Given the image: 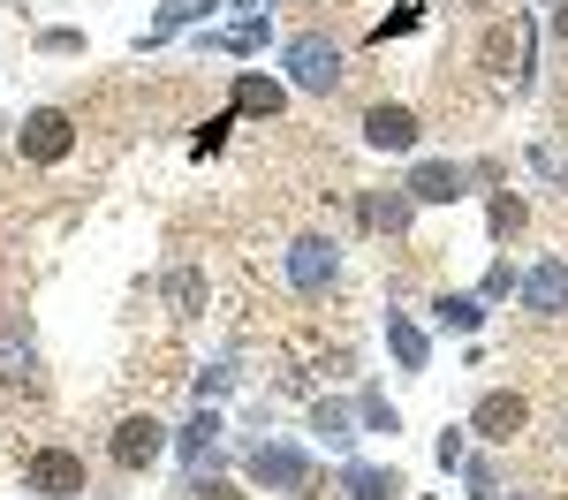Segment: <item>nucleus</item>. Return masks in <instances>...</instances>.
I'll return each instance as SVG.
<instances>
[{"label": "nucleus", "mask_w": 568, "mask_h": 500, "mask_svg": "<svg viewBox=\"0 0 568 500\" xmlns=\"http://www.w3.org/2000/svg\"><path fill=\"white\" fill-rule=\"evenodd\" d=\"M485 221H493V235L508 243V235H524L530 227V205L516 197V190H493V205H485Z\"/></svg>", "instance_id": "obj_16"}, {"label": "nucleus", "mask_w": 568, "mask_h": 500, "mask_svg": "<svg viewBox=\"0 0 568 500\" xmlns=\"http://www.w3.org/2000/svg\"><path fill=\"white\" fill-rule=\"evenodd\" d=\"M524 425H530V402L516 395V387H493V395H478V409H470V432L493 440V448H508Z\"/></svg>", "instance_id": "obj_4"}, {"label": "nucleus", "mask_w": 568, "mask_h": 500, "mask_svg": "<svg viewBox=\"0 0 568 500\" xmlns=\"http://www.w3.org/2000/svg\"><path fill=\"white\" fill-rule=\"evenodd\" d=\"M524 304L538 318H561L568 312V258H538V266L524 273Z\"/></svg>", "instance_id": "obj_8"}, {"label": "nucleus", "mask_w": 568, "mask_h": 500, "mask_svg": "<svg viewBox=\"0 0 568 500\" xmlns=\"http://www.w3.org/2000/svg\"><path fill=\"white\" fill-rule=\"evenodd\" d=\"M16 152H23L31 167H61V160L77 152V122H69V106H31L23 130H16Z\"/></svg>", "instance_id": "obj_1"}, {"label": "nucleus", "mask_w": 568, "mask_h": 500, "mask_svg": "<svg viewBox=\"0 0 568 500\" xmlns=\"http://www.w3.org/2000/svg\"><path fill=\"white\" fill-rule=\"evenodd\" d=\"M227 130H235V114H213V122H205V130L190 136V152H197V160H213L220 144H227Z\"/></svg>", "instance_id": "obj_26"}, {"label": "nucleus", "mask_w": 568, "mask_h": 500, "mask_svg": "<svg viewBox=\"0 0 568 500\" xmlns=\"http://www.w3.org/2000/svg\"><path fill=\"white\" fill-rule=\"evenodd\" d=\"M402 190H409L417 205H455V197H463V167H455V160H417V175L402 182Z\"/></svg>", "instance_id": "obj_10"}, {"label": "nucleus", "mask_w": 568, "mask_h": 500, "mask_svg": "<svg viewBox=\"0 0 568 500\" xmlns=\"http://www.w3.org/2000/svg\"><path fill=\"white\" fill-rule=\"evenodd\" d=\"M364 144H379V152H409V144H417V114L379 99V106L364 114Z\"/></svg>", "instance_id": "obj_9"}, {"label": "nucleus", "mask_w": 568, "mask_h": 500, "mask_svg": "<svg viewBox=\"0 0 568 500\" xmlns=\"http://www.w3.org/2000/svg\"><path fill=\"white\" fill-rule=\"evenodd\" d=\"M39 53H84V31H69V23L61 31H39Z\"/></svg>", "instance_id": "obj_28"}, {"label": "nucleus", "mask_w": 568, "mask_h": 500, "mask_svg": "<svg viewBox=\"0 0 568 500\" xmlns=\"http://www.w3.org/2000/svg\"><path fill=\"white\" fill-rule=\"evenodd\" d=\"M235 106H243V114H281L288 91L273 84V76H235Z\"/></svg>", "instance_id": "obj_14"}, {"label": "nucleus", "mask_w": 568, "mask_h": 500, "mask_svg": "<svg viewBox=\"0 0 568 500\" xmlns=\"http://www.w3.org/2000/svg\"><path fill=\"white\" fill-rule=\"evenodd\" d=\"M417 500H433V493H417Z\"/></svg>", "instance_id": "obj_36"}, {"label": "nucleus", "mask_w": 568, "mask_h": 500, "mask_svg": "<svg viewBox=\"0 0 568 500\" xmlns=\"http://www.w3.org/2000/svg\"><path fill=\"white\" fill-rule=\"evenodd\" d=\"M546 23H554V39L568 45V0H554V16H546Z\"/></svg>", "instance_id": "obj_32"}, {"label": "nucleus", "mask_w": 568, "mask_h": 500, "mask_svg": "<svg viewBox=\"0 0 568 500\" xmlns=\"http://www.w3.org/2000/svg\"><path fill=\"white\" fill-rule=\"evenodd\" d=\"M409 486L394 470H372V462H349V500H402Z\"/></svg>", "instance_id": "obj_13"}, {"label": "nucleus", "mask_w": 568, "mask_h": 500, "mask_svg": "<svg viewBox=\"0 0 568 500\" xmlns=\"http://www.w3.org/2000/svg\"><path fill=\"white\" fill-rule=\"evenodd\" d=\"M251 478H258V486H273V493H304V486H311V455L258 440V448H251Z\"/></svg>", "instance_id": "obj_6"}, {"label": "nucleus", "mask_w": 568, "mask_h": 500, "mask_svg": "<svg viewBox=\"0 0 568 500\" xmlns=\"http://www.w3.org/2000/svg\"><path fill=\"white\" fill-rule=\"evenodd\" d=\"M356 417H364V432H402V409H394L387 395H364V402H356Z\"/></svg>", "instance_id": "obj_22"}, {"label": "nucleus", "mask_w": 568, "mask_h": 500, "mask_svg": "<svg viewBox=\"0 0 568 500\" xmlns=\"http://www.w3.org/2000/svg\"><path fill=\"white\" fill-rule=\"evenodd\" d=\"M433 312H439V326H455V334H478L485 326V296H439Z\"/></svg>", "instance_id": "obj_18"}, {"label": "nucleus", "mask_w": 568, "mask_h": 500, "mask_svg": "<svg viewBox=\"0 0 568 500\" xmlns=\"http://www.w3.org/2000/svg\"><path fill=\"white\" fill-rule=\"evenodd\" d=\"M205 45H220V53H251V45H265V16H251V23H235V31H213Z\"/></svg>", "instance_id": "obj_20"}, {"label": "nucleus", "mask_w": 568, "mask_h": 500, "mask_svg": "<svg viewBox=\"0 0 568 500\" xmlns=\"http://www.w3.org/2000/svg\"><path fill=\"white\" fill-rule=\"evenodd\" d=\"M417 23H425V8H417V0H409V8H394L387 23H372V45H387V39H409V31H417Z\"/></svg>", "instance_id": "obj_23"}, {"label": "nucleus", "mask_w": 568, "mask_h": 500, "mask_svg": "<svg viewBox=\"0 0 568 500\" xmlns=\"http://www.w3.org/2000/svg\"><path fill=\"white\" fill-rule=\"evenodd\" d=\"M470 8H493V0H470Z\"/></svg>", "instance_id": "obj_35"}, {"label": "nucleus", "mask_w": 568, "mask_h": 500, "mask_svg": "<svg viewBox=\"0 0 568 500\" xmlns=\"http://www.w3.org/2000/svg\"><path fill=\"white\" fill-rule=\"evenodd\" d=\"M387 349H394V364H402V371H425V364H433V341H425V326H409L402 312H387Z\"/></svg>", "instance_id": "obj_12"}, {"label": "nucleus", "mask_w": 568, "mask_h": 500, "mask_svg": "<svg viewBox=\"0 0 568 500\" xmlns=\"http://www.w3.org/2000/svg\"><path fill=\"white\" fill-rule=\"evenodd\" d=\"M439 470H463V432H439Z\"/></svg>", "instance_id": "obj_31"}, {"label": "nucleus", "mask_w": 568, "mask_h": 500, "mask_svg": "<svg viewBox=\"0 0 568 500\" xmlns=\"http://www.w3.org/2000/svg\"><path fill=\"white\" fill-rule=\"evenodd\" d=\"M334 273H342V258H334V243H326V235L288 243V280H296L304 296H326V288H334Z\"/></svg>", "instance_id": "obj_7"}, {"label": "nucleus", "mask_w": 568, "mask_h": 500, "mask_svg": "<svg viewBox=\"0 0 568 500\" xmlns=\"http://www.w3.org/2000/svg\"><path fill=\"white\" fill-rule=\"evenodd\" d=\"M213 8H227V0H168V8H160V23L144 31V45H160L168 31H182V23H197V16H213Z\"/></svg>", "instance_id": "obj_15"}, {"label": "nucleus", "mask_w": 568, "mask_h": 500, "mask_svg": "<svg viewBox=\"0 0 568 500\" xmlns=\"http://www.w3.org/2000/svg\"><path fill=\"white\" fill-rule=\"evenodd\" d=\"M106 448H114V462H122V470H152V462H160V448H168V425H160L152 409H136V417H122V425H114V440H106Z\"/></svg>", "instance_id": "obj_5"}, {"label": "nucleus", "mask_w": 568, "mask_h": 500, "mask_svg": "<svg viewBox=\"0 0 568 500\" xmlns=\"http://www.w3.org/2000/svg\"><path fill=\"white\" fill-rule=\"evenodd\" d=\"M168 304H175L182 318H197V312H205V273H197V266H175V273H168Z\"/></svg>", "instance_id": "obj_17"}, {"label": "nucleus", "mask_w": 568, "mask_h": 500, "mask_svg": "<svg viewBox=\"0 0 568 500\" xmlns=\"http://www.w3.org/2000/svg\"><path fill=\"white\" fill-rule=\"evenodd\" d=\"M281 61H288V76H296L304 91H334L342 84V45H326L318 31H296Z\"/></svg>", "instance_id": "obj_3"}, {"label": "nucleus", "mask_w": 568, "mask_h": 500, "mask_svg": "<svg viewBox=\"0 0 568 500\" xmlns=\"http://www.w3.org/2000/svg\"><path fill=\"white\" fill-rule=\"evenodd\" d=\"M470 500H500V470L493 462H470Z\"/></svg>", "instance_id": "obj_29"}, {"label": "nucleus", "mask_w": 568, "mask_h": 500, "mask_svg": "<svg viewBox=\"0 0 568 500\" xmlns=\"http://www.w3.org/2000/svg\"><path fill=\"white\" fill-rule=\"evenodd\" d=\"M0 379H31V341L0 334Z\"/></svg>", "instance_id": "obj_25"}, {"label": "nucleus", "mask_w": 568, "mask_h": 500, "mask_svg": "<svg viewBox=\"0 0 568 500\" xmlns=\"http://www.w3.org/2000/svg\"><path fill=\"white\" fill-rule=\"evenodd\" d=\"M197 493H205V500H235V493H227V486H197Z\"/></svg>", "instance_id": "obj_33"}, {"label": "nucleus", "mask_w": 568, "mask_h": 500, "mask_svg": "<svg viewBox=\"0 0 568 500\" xmlns=\"http://www.w3.org/2000/svg\"><path fill=\"white\" fill-rule=\"evenodd\" d=\"M561 455H568V425H561Z\"/></svg>", "instance_id": "obj_34"}, {"label": "nucleus", "mask_w": 568, "mask_h": 500, "mask_svg": "<svg viewBox=\"0 0 568 500\" xmlns=\"http://www.w3.org/2000/svg\"><path fill=\"white\" fill-rule=\"evenodd\" d=\"M516 288H524V273L508 266V258H493V266H485V288H478V296H485V304H500V296H516Z\"/></svg>", "instance_id": "obj_24"}, {"label": "nucleus", "mask_w": 568, "mask_h": 500, "mask_svg": "<svg viewBox=\"0 0 568 500\" xmlns=\"http://www.w3.org/2000/svg\"><path fill=\"white\" fill-rule=\"evenodd\" d=\"M23 486H31L39 500H77V493H84V455L31 448V455H23Z\"/></svg>", "instance_id": "obj_2"}, {"label": "nucleus", "mask_w": 568, "mask_h": 500, "mask_svg": "<svg viewBox=\"0 0 568 500\" xmlns=\"http://www.w3.org/2000/svg\"><path fill=\"white\" fill-rule=\"evenodd\" d=\"M311 432H318V440H334V448H349V440H356V432H349V409H342V402H318V409H311Z\"/></svg>", "instance_id": "obj_19"}, {"label": "nucleus", "mask_w": 568, "mask_h": 500, "mask_svg": "<svg viewBox=\"0 0 568 500\" xmlns=\"http://www.w3.org/2000/svg\"><path fill=\"white\" fill-rule=\"evenodd\" d=\"M213 440H220V417H213V409H197V417H190V432H182V455L197 462V455H213Z\"/></svg>", "instance_id": "obj_21"}, {"label": "nucleus", "mask_w": 568, "mask_h": 500, "mask_svg": "<svg viewBox=\"0 0 568 500\" xmlns=\"http://www.w3.org/2000/svg\"><path fill=\"white\" fill-rule=\"evenodd\" d=\"M227 387H235V371H227V364H213V371H205V379H197V409L213 402V395H227Z\"/></svg>", "instance_id": "obj_30"}, {"label": "nucleus", "mask_w": 568, "mask_h": 500, "mask_svg": "<svg viewBox=\"0 0 568 500\" xmlns=\"http://www.w3.org/2000/svg\"><path fill=\"white\" fill-rule=\"evenodd\" d=\"M409 213H417L409 190H372L364 197V227H379V235H409Z\"/></svg>", "instance_id": "obj_11"}, {"label": "nucleus", "mask_w": 568, "mask_h": 500, "mask_svg": "<svg viewBox=\"0 0 568 500\" xmlns=\"http://www.w3.org/2000/svg\"><path fill=\"white\" fill-rule=\"evenodd\" d=\"M530 167H538V175H554L568 190V152H554V144H538V152H530Z\"/></svg>", "instance_id": "obj_27"}]
</instances>
